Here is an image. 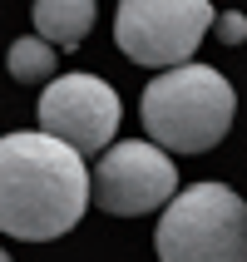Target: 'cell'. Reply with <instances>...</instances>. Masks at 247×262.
I'll use <instances>...</instances> for the list:
<instances>
[{
    "mask_svg": "<svg viewBox=\"0 0 247 262\" xmlns=\"http://www.w3.org/2000/svg\"><path fill=\"white\" fill-rule=\"evenodd\" d=\"M40 129L70 139L84 154H104L114 144L119 129V94L114 84H104L99 74H55L40 94Z\"/></svg>",
    "mask_w": 247,
    "mask_h": 262,
    "instance_id": "cell-6",
    "label": "cell"
},
{
    "mask_svg": "<svg viewBox=\"0 0 247 262\" xmlns=\"http://www.w3.org/2000/svg\"><path fill=\"white\" fill-rule=\"evenodd\" d=\"M213 35H218L222 45H242L247 40V15L242 10H222L218 20H213Z\"/></svg>",
    "mask_w": 247,
    "mask_h": 262,
    "instance_id": "cell-9",
    "label": "cell"
},
{
    "mask_svg": "<svg viewBox=\"0 0 247 262\" xmlns=\"http://www.w3.org/2000/svg\"><path fill=\"white\" fill-rule=\"evenodd\" d=\"M153 248L163 262H242L247 257V203L222 183H193L163 203Z\"/></svg>",
    "mask_w": 247,
    "mask_h": 262,
    "instance_id": "cell-3",
    "label": "cell"
},
{
    "mask_svg": "<svg viewBox=\"0 0 247 262\" xmlns=\"http://www.w3.org/2000/svg\"><path fill=\"white\" fill-rule=\"evenodd\" d=\"M178 188V168L163 154L159 139L148 144H109L94 163V208L114 213V218H139L153 213L173 198Z\"/></svg>",
    "mask_w": 247,
    "mask_h": 262,
    "instance_id": "cell-5",
    "label": "cell"
},
{
    "mask_svg": "<svg viewBox=\"0 0 247 262\" xmlns=\"http://www.w3.org/2000/svg\"><path fill=\"white\" fill-rule=\"evenodd\" d=\"M0 257H5V248H0Z\"/></svg>",
    "mask_w": 247,
    "mask_h": 262,
    "instance_id": "cell-10",
    "label": "cell"
},
{
    "mask_svg": "<svg viewBox=\"0 0 247 262\" xmlns=\"http://www.w3.org/2000/svg\"><path fill=\"white\" fill-rule=\"evenodd\" d=\"M55 50H59V45L44 40L40 30H35V35H25V40H15L10 55H5L10 79H15V84H44V79L59 70V64H55Z\"/></svg>",
    "mask_w": 247,
    "mask_h": 262,
    "instance_id": "cell-8",
    "label": "cell"
},
{
    "mask_svg": "<svg viewBox=\"0 0 247 262\" xmlns=\"http://www.w3.org/2000/svg\"><path fill=\"white\" fill-rule=\"evenodd\" d=\"M237 94L213 64H168V70L144 89L139 119L148 139H159L173 154H208L233 129Z\"/></svg>",
    "mask_w": 247,
    "mask_h": 262,
    "instance_id": "cell-2",
    "label": "cell"
},
{
    "mask_svg": "<svg viewBox=\"0 0 247 262\" xmlns=\"http://www.w3.org/2000/svg\"><path fill=\"white\" fill-rule=\"evenodd\" d=\"M213 20L218 15L208 0H119L114 45L144 70H168L193 59Z\"/></svg>",
    "mask_w": 247,
    "mask_h": 262,
    "instance_id": "cell-4",
    "label": "cell"
},
{
    "mask_svg": "<svg viewBox=\"0 0 247 262\" xmlns=\"http://www.w3.org/2000/svg\"><path fill=\"white\" fill-rule=\"evenodd\" d=\"M35 30H40L44 40H55L59 50H79L84 35L94 30V15L99 5L94 0H35Z\"/></svg>",
    "mask_w": 247,
    "mask_h": 262,
    "instance_id": "cell-7",
    "label": "cell"
},
{
    "mask_svg": "<svg viewBox=\"0 0 247 262\" xmlns=\"http://www.w3.org/2000/svg\"><path fill=\"white\" fill-rule=\"evenodd\" d=\"M89 198H94V178L84 168V148H74L50 129L0 139V233L5 237L15 243L64 237L84 218Z\"/></svg>",
    "mask_w": 247,
    "mask_h": 262,
    "instance_id": "cell-1",
    "label": "cell"
}]
</instances>
